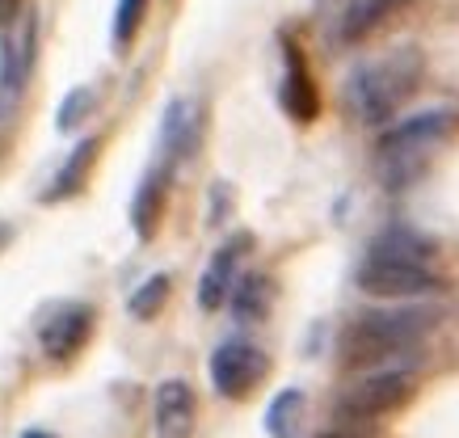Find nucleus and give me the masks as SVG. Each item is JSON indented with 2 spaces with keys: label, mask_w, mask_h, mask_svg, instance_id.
Instances as JSON below:
<instances>
[{
  "label": "nucleus",
  "mask_w": 459,
  "mask_h": 438,
  "mask_svg": "<svg viewBox=\"0 0 459 438\" xmlns=\"http://www.w3.org/2000/svg\"><path fill=\"white\" fill-rule=\"evenodd\" d=\"M143 13H148V0H118V9H114V43L131 47V39L143 26Z\"/></svg>",
  "instance_id": "nucleus-20"
},
{
  "label": "nucleus",
  "mask_w": 459,
  "mask_h": 438,
  "mask_svg": "<svg viewBox=\"0 0 459 438\" xmlns=\"http://www.w3.org/2000/svg\"><path fill=\"white\" fill-rule=\"evenodd\" d=\"M409 0H350L346 13H342V39L346 43H359L367 39L376 26H384L392 13H401Z\"/></svg>",
  "instance_id": "nucleus-14"
},
{
  "label": "nucleus",
  "mask_w": 459,
  "mask_h": 438,
  "mask_svg": "<svg viewBox=\"0 0 459 438\" xmlns=\"http://www.w3.org/2000/svg\"><path fill=\"white\" fill-rule=\"evenodd\" d=\"M320 438H362V434H354V430H333V434H320Z\"/></svg>",
  "instance_id": "nucleus-23"
},
{
  "label": "nucleus",
  "mask_w": 459,
  "mask_h": 438,
  "mask_svg": "<svg viewBox=\"0 0 459 438\" xmlns=\"http://www.w3.org/2000/svg\"><path fill=\"white\" fill-rule=\"evenodd\" d=\"M282 110L291 114L295 123H312L320 110L316 85H312V72H307L299 47H287V76H282Z\"/></svg>",
  "instance_id": "nucleus-13"
},
{
  "label": "nucleus",
  "mask_w": 459,
  "mask_h": 438,
  "mask_svg": "<svg viewBox=\"0 0 459 438\" xmlns=\"http://www.w3.org/2000/svg\"><path fill=\"white\" fill-rule=\"evenodd\" d=\"M265 354L249 341H223L220 350L211 354V383L215 392L228 396V400H240V396L253 392V383H262L265 375Z\"/></svg>",
  "instance_id": "nucleus-5"
},
{
  "label": "nucleus",
  "mask_w": 459,
  "mask_h": 438,
  "mask_svg": "<svg viewBox=\"0 0 459 438\" xmlns=\"http://www.w3.org/2000/svg\"><path fill=\"white\" fill-rule=\"evenodd\" d=\"M438 325V308H388L362 312L359 321L342 333V358L350 367H376L392 354L413 350L430 329Z\"/></svg>",
  "instance_id": "nucleus-1"
},
{
  "label": "nucleus",
  "mask_w": 459,
  "mask_h": 438,
  "mask_svg": "<svg viewBox=\"0 0 459 438\" xmlns=\"http://www.w3.org/2000/svg\"><path fill=\"white\" fill-rule=\"evenodd\" d=\"M371 253L376 257H392V262H418V266H430L434 257V245L418 232H404V228H392L384 232L376 245H371Z\"/></svg>",
  "instance_id": "nucleus-17"
},
{
  "label": "nucleus",
  "mask_w": 459,
  "mask_h": 438,
  "mask_svg": "<svg viewBox=\"0 0 459 438\" xmlns=\"http://www.w3.org/2000/svg\"><path fill=\"white\" fill-rule=\"evenodd\" d=\"M359 287L367 296L409 299V296H434L443 287V279L430 266H418V262H392V257L367 253V262L359 266Z\"/></svg>",
  "instance_id": "nucleus-4"
},
{
  "label": "nucleus",
  "mask_w": 459,
  "mask_h": 438,
  "mask_svg": "<svg viewBox=\"0 0 459 438\" xmlns=\"http://www.w3.org/2000/svg\"><path fill=\"white\" fill-rule=\"evenodd\" d=\"M249 245V236H232L228 245H220L215 249V257H211V266L203 270V283H198V308H223L228 304V296H232V283H237V257L240 249Z\"/></svg>",
  "instance_id": "nucleus-11"
},
{
  "label": "nucleus",
  "mask_w": 459,
  "mask_h": 438,
  "mask_svg": "<svg viewBox=\"0 0 459 438\" xmlns=\"http://www.w3.org/2000/svg\"><path fill=\"white\" fill-rule=\"evenodd\" d=\"M34 56H39V17L26 9L13 17V30L0 43V123L13 118L30 72H34Z\"/></svg>",
  "instance_id": "nucleus-3"
},
{
  "label": "nucleus",
  "mask_w": 459,
  "mask_h": 438,
  "mask_svg": "<svg viewBox=\"0 0 459 438\" xmlns=\"http://www.w3.org/2000/svg\"><path fill=\"white\" fill-rule=\"evenodd\" d=\"M413 392V375L409 371H379L367 375L362 383H354L342 400V417H379V413L401 409Z\"/></svg>",
  "instance_id": "nucleus-6"
},
{
  "label": "nucleus",
  "mask_w": 459,
  "mask_h": 438,
  "mask_svg": "<svg viewBox=\"0 0 459 438\" xmlns=\"http://www.w3.org/2000/svg\"><path fill=\"white\" fill-rule=\"evenodd\" d=\"M299 422H304V392L299 388H287L270 400V409H265V434L270 438H295Z\"/></svg>",
  "instance_id": "nucleus-18"
},
{
  "label": "nucleus",
  "mask_w": 459,
  "mask_h": 438,
  "mask_svg": "<svg viewBox=\"0 0 459 438\" xmlns=\"http://www.w3.org/2000/svg\"><path fill=\"white\" fill-rule=\"evenodd\" d=\"M446 127H451V114L446 110H426V114H413V118H401L384 131L379 140V152L388 160H404V156H418L426 152L434 140H443Z\"/></svg>",
  "instance_id": "nucleus-8"
},
{
  "label": "nucleus",
  "mask_w": 459,
  "mask_h": 438,
  "mask_svg": "<svg viewBox=\"0 0 459 438\" xmlns=\"http://www.w3.org/2000/svg\"><path fill=\"white\" fill-rule=\"evenodd\" d=\"M165 299H169V274H152V279L131 296L126 308H131V316H140V321H152L156 312L165 308Z\"/></svg>",
  "instance_id": "nucleus-19"
},
{
  "label": "nucleus",
  "mask_w": 459,
  "mask_h": 438,
  "mask_svg": "<svg viewBox=\"0 0 459 438\" xmlns=\"http://www.w3.org/2000/svg\"><path fill=\"white\" fill-rule=\"evenodd\" d=\"M98 106V93L89 85H81V89H72L68 98H64V106H59V123L56 127L59 131H72V127H81L84 118H89V110Z\"/></svg>",
  "instance_id": "nucleus-21"
},
{
  "label": "nucleus",
  "mask_w": 459,
  "mask_h": 438,
  "mask_svg": "<svg viewBox=\"0 0 459 438\" xmlns=\"http://www.w3.org/2000/svg\"><path fill=\"white\" fill-rule=\"evenodd\" d=\"M17 17V0H0V26H13Z\"/></svg>",
  "instance_id": "nucleus-22"
},
{
  "label": "nucleus",
  "mask_w": 459,
  "mask_h": 438,
  "mask_svg": "<svg viewBox=\"0 0 459 438\" xmlns=\"http://www.w3.org/2000/svg\"><path fill=\"white\" fill-rule=\"evenodd\" d=\"M270 304H274V287H270L265 274H245L240 283H232V312H237V321H245V325L265 321Z\"/></svg>",
  "instance_id": "nucleus-16"
},
{
  "label": "nucleus",
  "mask_w": 459,
  "mask_h": 438,
  "mask_svg": "<svg viewBox=\"0 0 459 438\" xmlns=\"http://www.w3.org/2000/svg\"><path fill=\"white\" fill-rule=\"evenodd\" d=\"M93 333V308L89 304H59L39 329V341L42 350L51 354V358H72V354L81 350L84 341Z\"/></svg>",
  "instance_id": "nucleus-9"
},
{
  "label": "nucleus",
  "mask_w": 459,
  "mask_h": 438,
  "mask_svg": "<svg viewBox=\"0 0 459 438\" xmlns=\"http://www.w3.org/2000/svg\"><path fill=\"white\" fill-rule=\"evenodd\" d=\"M421 81V56L413 47H401L392 56L376 59V64H362L346 85V106L350 114L376 127V123H388L392 114L404 106V98L418 89Z\"/></svg>",
  "instance_id": "nucleus-2"
},
{
  "label": "nucleus",
  "mask_w": 459,
  "mask_h": 438,
  "mask_svg": "<svg viewBox=\"0 0 459 438\" xmlns=\"http://www.w3.org/2000/svg\"><path fill=\"white\" fill-rule=\"evenodd\" d=\"M169 165H152L143 173L140 190H135V202H131V224H135V236L140 241H152L156 224L165 215V194H169Z\"/></svg>",
  "instance_id": "nucleus-12"
},
{
  "label": "nucleus",
  "mask_w": 459,
  "mask_h": 438,
  "mask_svg": "<svg viewBox=\"0 0 459 438\" xmlns=\"http://www.w3.org/2000/svg\"><path fill=\"white\" fill-rule=\"evenodd\" d=\"M22 438H51V434H42V430H26Z\"/></svg>",
  "instance_id": "nucleus-24"
},
{
  "label": "nucleus",
  "mask_w": 459,
  "mask_h": 438,
  "mask_svg": "<svg viewBox=\"0 0 459 438\" xmlns=\"http://www.w3.org/2000/svg\"><path fill=\"white\" fill-rule=\"evenodd\" d=\"M98 148L101 140H81L76 148H72V156L64 160V169L56 173V182H51V190H47V202H59V198H72V194H81V185L84 177H89V169H93V160H98Z\"/></svg>",
  "instance_id": "nucleus-15"
},
{
  "label": "nucleus",
  "mask_w": 459,
  "mask_h": 438,
  "mask_svg": "<svg viewBox=\"0 0 459 438\" xmlns=\"http://www.w3.org/2000/svg\"><path fill=\"white\" fill-rule=\"evenodd\" d=\"M195 434V388L186 380H165L156 388V438Z\"/></svg>",
  "instance_id": "nucleus-10"
},
{
  "label": "nucleus",
  "mask_w": 459,
  "mask_h": 438,
  "mask_svg": "<svg viewBox=\"0 0 459 438\" xmlns=\"http://www.w3.org/2000/svg\"><path fill=\"white\" fill-rule=\"evenodd\" d=\"M203 143V106L195 98H178L165 106L160 118V165H181L190 160Z\"/></svg>",
  "instance_id": "nucleus-7"
}]
</instances>
